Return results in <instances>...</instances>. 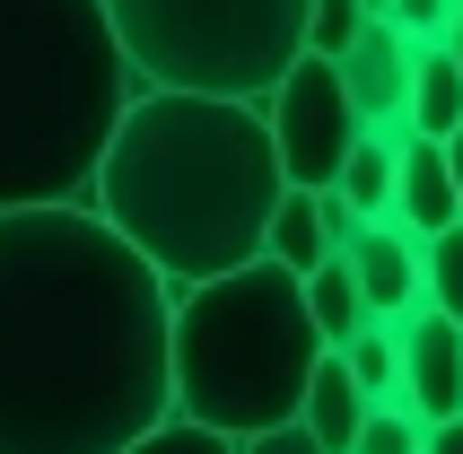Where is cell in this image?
<instances>
[{
    "instance_id": "cell-18",
    "label": "cell",
    "mask_w": 463,
    "mask_h": 454,
    "mask_svg": "<svg viewBox=\"0 0 463 454\" xmlns=\"http://www.w3.org/2000/svg\"><path fill=\"white\" fill-rule=\"evenodd\" d=\"M359 454H429V420L411 402H376L359 429Z\"/></svg>"
},
{
    "instance_id": "cell-6",
    "label": "cell",
    "mask_w": 463,
    "mask_h": 454,
    "mask_svg": "<svg viewBox=\"0 0 463 454\" xmlns=\"http://www.w3.org/2000/svg\"><path fill=\"white\" fill-rule=\"evenodd\" d=\"M262 114H271V140H280L288 184H307V193H333L341 166H350V149L376 131V123L359 114L350 71H341L333 52H298V71L262 97Z\"/></svg>"
},
{
    "instance_id": "cell-1",
    "label": "cell",
    "mask_w": 463,
    "mask_h": 454,
    "mask_svg": "<svg viewBox=\"0 0 463 454\" xmlns=\"http://www.w3.org/2000/svg\"><path fill=\"white\" fill-rule=\"evenodd\" d=\"M166 411V271L105 210H0V454H131Z\"/></svg>"
},
{
    "instance_id": "cell-15",
    "label": "cell",
    "mask_w": 463,
    "mask_h": 454,
    "mask_svg": "<svg viewBox=\"0 0 463 454\" xmlns=\"http://www.w3.org/2000/svg\"><path fill=\"white\" fill-rule=\"evenodd\" d=\"M341 358L376 402H402V324H367L359 341H341Z\"/></svg>"
},
{
    "instance_id": "cell-2",
    "label": "cell",
    "mask_w": 463,
    "mask_h": 454,
    "mask_svg": "<svg viewBox=\"0 0 463 454\" xmlns=\"http://www.w3.org/2000/svg\"><path fill=\"white\" fill-rule=\"evenodd\" d=\"M280 202L288 166L271 114L245 97H193V88H140L97 184L105 227L149 253L175 298L219 271H245L271 245Z\"/></svg>"
},
{
    "instance_id": "cell-23",
    "label": "cell",
    "mask_w": 463,
    "mask_h": 454,
    "mask_svg": "<svg viewBox=\"0 0 463 454\" xmlns=\"http://www.w3.org/2000/svg\"><path fill=\"white\" fill-rule=\"evenodd\" d=\"M446 52H455V61H463V9H455V26H446Z\"/></svg>"
},
{
    "instance_id": "cell-10",
    "label": "cell",
    "mask_w": 463,
    "mask_h": 454,
    "mask_svg": "<svg viewBox=\"0 0 463 454\" xmlns=\"http://www.w3.org/2000/svg\"><path fill=\"white\" fill-rule=\"evenodd\" d=\"M393 219L420 227V236H438V227L463 219V193H455V157H446V140L402 131V193H393Z\"/></svg>"
},
{
    "instance_id": "cell-7",
    "label": "cell",
    "mask_w": 463,
    "mask_h": 454,
    "mask_svg": "<svg viewBox=\"0 0 463 454\" xmlns=\"http://www.w3.org/2000/svg\"><path fill=\"white\" fill-rule=\"evenodd\" d=\"M402 402L438 429L463 420V324L446 306H411L402 315Z\"/></svg>"
},
{
    "instance_id": "cell-17",
    "label": "cell",
    "mask_w": 463,
    "mask_h": 454,
    "mask_svg": "<svg viewBox=\"0 0 463 454\" xmlns=\"http://www.w3.org/2000/svg\"><path fill=\"white\" fill-rule=\"evenodd\" d=\"M367 26H376V9H367V0H315L307 52H333V61H350V44H359Z\"/></svg>"
},
{
    "instance_id": "cell-25",
    "label": "cell",
    "mask_w": 463,
    "mask_h": 454,
    "mask_svg": "<svg viewBox=\"0 0 463 454\" xmlns=\"http://www.w3.org/2000/svg\"><path fill=\"white\" fill-rule=\"evenodd\" d=\"M367 9H376V18H385V9H393V0H367Z\"/></svg>"
},
{
    "instance_id": "cell-5",
    "label": "cell",
    "mask_w": 463,
    "mask_h": 454,
    "mask_svg": "<svg viewBox=\"0 0 463 454\" xmlns=\"http://www.w3.org/2000/svg\"><path fill=\"white\" fill-rule=\"evenodd\" d=\"M131 71L149 88L262 105L307 52L315 0H105Z\"/></svg>"
},
{
    "instance_id": "cell-13",
    "label": "cell",
    "mask_w": 463,
    "mask_h": 454,
    "mask_svg": "<svg viewBox=\"0 0 463 454\" xmlns=\"http://www.w3.org/2000/svg\"><path fill=\"white\" fill-rule=\"evenodd\" d=\"M411 131L455 140L463 131V61L446 44H420V79H411Z\"/></svg>"
},
{
    "instance_id": "cell-21",
    "label": "cell",
    "mask_w": 463,
    "mask_h": 454,
    "mask_svg": "<svg viewBox=\"0 0 463 454\" xmlns=\"http://www.w3.org/2000/svg\"><path fill=\"white\" fill-rule=\"evenodd\" d=\"M245 454H324V437H315L307 420H288V429H262V437H245Z\"/></svg>"
},
{
    "instance_id": "cell-11",
    "label": "cell",
    "mask_w": 463,
    "mask_h": 454,
    "mask_svg": "<svg viewBox=\"0 0 463 454\" xmlns=\"http://www.w3.org/2000/svg\"><path fill=\"white\" fill-rule=\"evenodd\" d=\"M367 411H376V393L350 376V358H341V350H324V367H315V393H307V429L324 437V454H359Z\"/></svg>"
},
{
    "instance_id": "cell-9",
    "label": "cell",
    "mask_w": 463,
    "mask_h": 454,
    "mask_svg": "<svg viewBox=\"0 0 463 454\" xmlns=\"http://www.w3.org/2000/svg\"><path fill=\"white\" fill-rule=\"evenodd\" d=\"M341 71H350V97H359V114H367V123H411L420 44H411V35H402L393 18H376V26H367L359 44H350V61H341Z\"/></svg>"
},
{
    "instance_id": "cell-24",
    "label": "cell",
    "mask_w": 463,
    "mask_h": 454,
    "mask_svg": "<svg viewBox=\"0 0 463 454\" xmlns=\"http://www.w3.org/2000/svg\"><path fill=\"white\" fill-rule=\"evenodd\" d=\"M446 157H455V193H463V131H455V140H446Z\"/></svg>"
},
{
    "instance_id": "cell-4",
    "label": "cell",
    "mask_w": 463,
    "mask_h": 454,
    "mask_svg": "<svg viewBox=\"0 0 463 454\" xmlns=\"http://www.w3.org/2000/svg\"><path fill=\"white\" fill-rule=\"evenodd\" d=\"M307 271L254 253L245 271H219L175 298V411L228 437H262L307 420L315 367H324Z\"/></svg>"
},
{
    "instance_id": "cell-8",
    "label": "cell",
    "mask_w": 463,
    "mask_h": 454,
    "mask_svg": "<svg viewBox=\"0 0 463 454\" xmlns=\"http://www.w3.org/2000/svg\"><path fill=\"white\" fill-rule=\"evenodd\" d=\"M350 262H359V288L367 306H376V324H402L411 306H429V236L402 219H376L350 245Z\"/></svg>"
},
{
    "instance_id": "cell-19",
    "label": "cell",
    "mask_w": 463,
    "mask_h": 454,
    "mask_svg": "<svg viewBox=\"0 0 463 454\" xmlns=\"http://www.w3.org/2000/svg\"><path fill=\"white\" fill-rule=\"evenodd\" d=\"M429 306H446L463 324V219L429 236Z\"/></svg>"
},
{
    "instance_id": "cell-22",
    "label": "cell",
    "mask_w": 463,
    "mask_h": 454,
    "mask_svg": "<svg viewBox=\"0 0 463 454\" xmlns=\"http://www.w3.org/2000/svg\"><path fill=\"white\" fill-rule=\"evenodd\" d=\"M429 454H463V420H438L429 429Z\"/></svg>"
},
{
    "instance_id": "cell-12",
    "label": "cell",
    "mask_w": 463,
    "mask_h": 454,
    "mask_svg": "<svg viewBox=\"0 0 463 454\" xmlns=\"http://www.w3.org/2000/svg\"><path fill=\"white\" fill-rule=\"evenodd\" d=\"M271 262H288V271H324L341 253V236H333V219H324V193H307V184H288V202H280V219H271Z\"/></svg>"
},
{
    "instance_id": "cell-16",
    "label": "cell",
    "mask_w": 463,
    "mask_h": 454,
    "mask_svg": "<svg viewBox=\"0 0 463 454\" xmlns=\"http://www.w3.org/2000/svg\"><path fill=\"white\" fill-rule=\"evenodd\" d=\"M131 454H245V437H228V429H210V420H184V411H166L149 437Z\"/></svg>"
},
{
    "instance_id": "cell-3",
    "label": "cell",
    "mask_w": 463,
    "mask_h": 454,
    "mask_svg": "<svg viewBox=\"0 0 463 454\" xmlns=\"http://www.w3.org/2000/svg\"><path fill=\"white\" fill-rule=\"evenodd\" d=\"M140 88L105 0H0V210H97Z\"/></svg>"
},
{
    "instance_id": "cell-20",
    "label": "cell",
    "mask_w": 463,
    "mask_h": 454,
    "mask_svg": "<svg viewBox=\"0 0 463 454\" xmlns=\"http://www.w3.org/2000/svg\"><path fill=\"white\" fill-rule=\"evenodd\" d=\"M455 9H463V0H393L385 18L402 26L411 44H446V26H455Z\"/></svg>"
},
{
    "instance_id": "cell-14",
    "label": "cell",
    "mask_w": 463,
    "mask_h": 454,
    "mask_svg": "<svg viewBox=\"0 0 463 454\" xmlns=\"http://www.w3.org/2000/svg\"><path fill=\"white\" fill-rule=\"evenodd\" d=\"M307 298H315V324H324V341H359L367 324H376V306H367V288H359V262H350V253H333V262H324V271L307 279Z\"/></svg>"
}]
</instances>
